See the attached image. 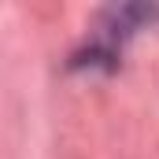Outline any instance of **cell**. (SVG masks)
<instances>
[{
	"label": "cell",
	"instance_id": "obj_1",
	"mask_svg": "<svg viewBox=\"0 0 159 159\" xmlns=\"http://www.w3.org/2000/svg\"><path fill=\"white\" fill-rule=\"evenodd\" d=\"M152 19H159V7H144V4H122V7H111L100 15L96 30H93V41L85 44V52L74 56V67H115L122 44L133 37L141 26H148Z\"/></svg>",
	"mask_w": 159,
	"mask_h": 159
}]
</instances>
